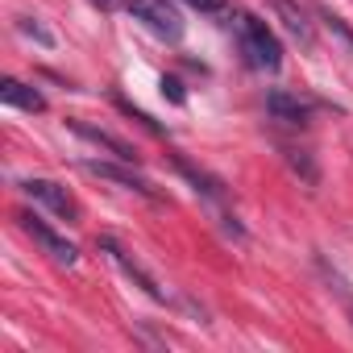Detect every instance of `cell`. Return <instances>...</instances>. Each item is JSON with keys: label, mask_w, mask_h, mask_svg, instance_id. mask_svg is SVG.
Returning a JSON list of instances; mask_svg holds the SVG:
<instances>
[{"label": "cell", "mask_w": 353, "mask_h": 353, "mask_svg": "<svg viewBox=\"0 0 353 353\" xmlns=\"http://www.w3.org/2000/svg\"><path fill=\"white\" fill-rule=\"evenodd\" d=\"M266 5L274 9V17L283 21V30H287V34H291V38H295L299 46H307V50L316 46V30H312L307 13H303V9L295 5V0H266Z\"/></svg>", "instance_id": "8"}, {"label": "cell", "mask_w": 353, "mask_h": 353, "mask_svg": "<svg viewBox=\"0 0 353 353\" xmlns=\"http://www.w3.org/2000/svg\"><path fill=\"white\" fill-rule=\"evenodd\" d=\"M188 9H196V13H204V17H221V13H229V0H183Z\"/></svg>", "instance_id": "16"}, {"label": "cell", "mask_w": 353, "mask_h": 353, "mask_svg": "<svg viewBox=\"0 0 353 353\" xmlns=\"http://www.w3.org/2000/svg\"><path fill=\"white\" fill-rule=\"evenodd\" d=\"M174 166L183 170V179H188V183H192V188H196V192H200V196L208 200V204H225V188H221V183L212 179V174L196 170V166H192V162H183V158H174Z\"/></svg>", "instance_id": "11"}, {"label": "cell", "mask_w": 353, "mask_h": 353, "mask_svg": "<svg viewBox=\"0 0 353 353\" xmlns=\"http://www.w3.org/2000/svg\"><path fill=\"white\" fill-rule=\"evenodd\" d=\"M266 112L279 125H307L312 121V104L291 96V92H266Z\"/></svg>", "instance_id": "9"}, {"label": "cell", "mask_w": 353, "mask_h": 353, "mask_svg": "<svg viewBox=\"0 0 353 353\" xmlns=\"http://www.w3.org/2000/svg\"><path fill=\"white\" fill-rule=\"evenodd\" d=\"M125 9H129V17L137 26H145L154 38H162L170 46L183 42V34H188V21H183L174 0H125Z\"/></svg>", "instance_id": "2"}, {"label": "cell", "mask_w": 353, "mask_h": 353, "mask_svg": "<svg viewBox=\"0 0 353 353\" xmlns=\"http://www.w3.org/2000/svg\"><path fill=\"white\" fill-rule=\"evenodd\" d=\"M17 225H21V233L34 237V241L42 245V254H50L59 266H75V262H79V250H75L67 237H59L42 216H34V212H17Z\"/></svg>", "instance_id": "3"}, {"label": "cell", "mask_w": 353, "mask_h": 353, "mask_svg": "<svg viewBox=\"0 0 353 353\" xmlns=\"http://www.w3.org/2000/svg\"><path fill=\"white\" fill-rule=\"evenodd\" d=\"M316 17L324 21V30H328V34H336V38L353 50V30L345 26V17H336V13H332V9H324V5H316Z\"/></svg>", "instance_id": "13"}, {"label": "cell", "mask_w": 353, "mask_h": 353, "mask_svg": "<svg viewBox=\"0 0 353 353\" xmlns=\"http://www.w3.org/2000/svg\"><path fill=\"white\" fill-rule=\"evenodd\" d=\"M71 133L75 137H83V141H92V145H100V150H108L112 158H121V162H141V154L125 141V137H117V133H108V129H100V125H88V121H71Z\"/></svg>", "instance_id": "7"}, {"label": "cell", "mask_w": 353, "mask_h": 353, "mask_svg": "<svg viewBox=\"0 0 353 353\" xmlns=\"http://www.w3.org/2000/svg\"><path fill=\"white\" fill-rule=\"evenodd\" d=\"M320 270H324V279H328V287H332V291L341 295V303H345V307H349V316H353V291L345 287V279H341V274H336V270H332V266H328L324 258H320Z\"/></svg>", "instance_id": "15"}, {"label": "cell", "mask_w": 353, "mask_h": 353, "mask_svg": "<svg viewBox=\"0 0 353 353\" xmlns=\"http://www.w3.org/2000/svg\"><path fill=\"white\" fill-rule=\"evenodd\" d=\"M162 92H166V96H170L174 104H183V100H188V96H183V83H179V79H162Z\"/></svg>", "instance_id": "17"}, {"label": "cell", "mask_w": 353, "mask_h": 353, "mask_svg": "<svg viewBox=\"0 0 353 353\" xmlns=\"http://www.w3.org/2000/svg\"><path fill=\"white\" fill-rule=\"evenodd\" d=\"M21 192H26L34 204L50 208L59 221H67V225H75V221H79V204H75V196H71L63 183H54V179H26V183H21Z\"/></svg>", "instance_id": "4"}, {"label": "cell", "mask_w": 353, "mask_h": 353, "mask_svg": "<svg viewBox=\"0 0 353 353\" xmlns=\"http://www.w3.org/2000/svg\"><path fill=\"white\" fill-rule=\"evenodd\" d=\"M83 170H88V174H96V179H108V183L125 188V192H137V196H145V200H162V196H158V188L145 179V174H137V170H133V162H121V158H117V162H92V158H88V162H83Z\"/></svg>", "instance_id": "5"}, {"label": "cell", "mask_w": 353, "mask_h": 353, "mask_svg": "<svg viewBox=\"0 0 353 353\" xmlns=\"http://www.w3.org/2000/svg\"><path fill=\"white\" fill-rule=\"evenodd\" d=\"M0 100H5L9 108H21V112H46V96L34 88V83H21V79H5L0 83Z\"/></svg>", "instance_id": "10"}, {"label": "cell", "mask_w": 353, "mask_h": 353, "mask_svg": "<svg viewBox=\"0 0 353 353\" xmlns=\"http://www.w3.org/2000/svg\"><path fill=\"white\" fill-rule=\"evenodd\" d=\"M100 250H104V254H108V258L125 270V279H133V283H137V287L154 299V303H166V291L158 287V279H154V274H150V270H145V266H141V262H137V258L121 245V241H117V237H100Z\"/></svg>", "instance_id": "6"}, {"label": "cell", "mask_w": 353, "mask_h": 353, "mask_svg": "<svg viewBox=\"0 0 353 353\" xmlns=\"http://www.w3.org/2000/svg\"><path fill=\"white\" fill-rule=\"evenodd\" d=\"M283 154H287V162H291V170L299 174V179H303L307 188H316V183H320V166L312 162V154H307V150H291V145H287Z\"/></svg>", "instance_id": "12"}, {"label": "cell", "mask_w": 353, "mask_h": 353, "mask_svg": "<svg viewBox=\"0 0 353 353\" xmlns=\"http://www.w3.org/2000/svg\"><path fill=\"white\" fill-rule=\"evenodd\" d=\"M233 34H237V46H241V54L254 71H279L283 67V46H279L274 30L262 17L233 13Z\"/></svg>", "instance_id": "1"}, {"label": "cell", "mask_w": 353, "mask_h": 353, "mask_svg": "<svg viewBox=\"0 0 353 353\" xmlns=\"http://www.w3.org/2000/svg\"><path fill=\"white\" fill-rule=\"evenodd\" d=\"M88 5H96L100 13H108V9H117V5H121V0H88Z\"/></svg>", "instance_id": "18"}, {"label": "cell", "mask_w": 353, "mask_h": 353, "mask_svg": "<svg viewBox=\"0 0 353 353\" xmlns=\"http://www.w3.org/2000/svg\"><path fill=\"white\" fill-rule=\"evenodd\" d=\"M17 30H21L26 38H34L38 46H46V50L54 46V34H50V30H46L42 21H38V17H21V21H17Z\"/></svg>", "instance_id": "14"}]
</instances>
